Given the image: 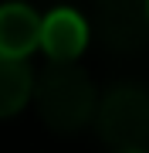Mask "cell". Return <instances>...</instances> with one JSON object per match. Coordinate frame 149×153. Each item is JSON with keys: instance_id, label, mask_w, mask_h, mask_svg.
Masks as SVG:
<instances>
[{"instance_id": "cell-2", "label": "cell", "mask_w": 149, "mask_h": 153, "mask_svg": "<svg viewBox=\"0 0 149 153\" xmlns=\"http://www.w3.org/2000/svg\"><path fill=\"white\" fill-rule=\"evenodd\" d=\"M95 129L105 146L122 150H146L149 143V88L142 85H112L95 105Z\"/></svg>"}, {"instance_id": "cell-8", "label": "cell", "mask_w": 149, "mask_h": 153, "mask_svg": "<svg viewBox=\"0 0 149 153\" xmlns=\"http://www.w3.org/2000/svg\"><path fill=\"white\" fill-rule=\"evenodd\" d=\"M146 14H149V0H146Z\"/></svg>"}, {"instance_id": "cell-4", "label": "cell", "mask_w": 149, "mask_h": 153, "mask_svg": "<svg viewBox=\"0 0 149 153\" xmlns=\"http://www.w3.org/2000/svg\"><path fill=\"white\" fill-rule=\"evenodd\" d=\"M88 44V24L71 7H54L41 21V48L51 61H75Z\"/></svg>"}, {"instance_id": "cell-6", "label": "cell", "mask_w": 149, "mask_h": 153, "mask_svg": "<svg viewBox=\"0 0 149 153\" xmlns=\"http://www.w3.org/2000/svg\"><path fill=\"white\" fill-rule=\"evenodd\" d=\"M31 95H34V71L27 68V58L0 55V119L17 116Z\"/></svg>"}, {"instance_id": "cell-3", "label": "cell", "mask_w": 149, "mask_h": 153, "mask_svg": "<svg viewBox=\"0 0 149 153\" xmlns=\"http://www.w3.org/2000/svg\"><path fill=\"white\" fill-rule=\"evenodd\" d=\"M95 31L115 55H136L149 44L146 0H95Z\"/></svg>"}, {"instance_id": "cell-5", "label": "cell", "mask_w": 149, "mask_h": 153, "mask_svg": "<svg viewBox=\"0 0 149 153\" xmlns=\"http://www.w3.org/2000/svg\"><path fill=\"white\" fill-rule=\"evenodd\" d=\"M41 48V17L27 4H0V55L27 58Z\"/></svg>"}, {"instance_id": "cell-1", "label": "cell", "mask_w": 149, "mask_h": 153, "mask_svg": "<svg viewBox=\"0 0 149 153\" xmlns=\"http://www.w3.org/2000/svg\"><path fill=\"white\" fill-rule=\"evenodd\" d=\"M34 105L37 116L54 133H75L95 119V92L92 78L75 61H48V68L34 78Z\"/></svg>"}, {"instance_id": "cell-7", "label": "cell", "mask_w": 149, "mask_h": 153, "mask_svg": "<svg viewBox=\"0 0 149 153\" xmlns=\"http://www.w3.org/2000/svg\"><path fill=\"white\" fill-rule=\"evenodd\" d=\"M122 153H149V150H122Z\"/></svg>"}]
</instances>
